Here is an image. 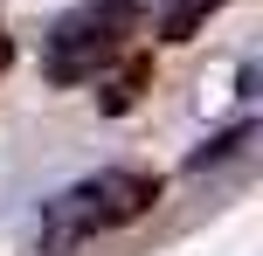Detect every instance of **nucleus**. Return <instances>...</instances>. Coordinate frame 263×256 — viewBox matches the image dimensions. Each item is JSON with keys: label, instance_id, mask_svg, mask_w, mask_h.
I'll return each instance as SVG.
<instances>
[{"label": "nucleus", "instance_id": "nucleus-3", "mask_svg": "<svg viewBox=\"0 0 263 256\" xmlns=\"http://www.w3.org/2000/svg\"><path fill=\"white\" fill-rule=\"evenodd\" d=\"M215 14H222V0H166V7H159V42L180 49V42H194Z\"/></svg>", "mask_w": 263, "mask_h": 256}, {"label": "nucleus", "instance_id": "nucleus-6", "mask_svg": "<svg viewBox=\"0 0 263 256\" xmlns=\"http://www.w3.org/2000/svg\"><path fill=\"white\" fill-rule=\"evenodd\" d=\"M7 63H14V42H7V35H0V69H7Z\"/></svg>", "mask_w": 263, "mask_h": 256}, {"label": "nucleus", "instance_id": "nucleus-5", "mask_svg": "<svg viewBox=\"0 0 263 256\" xmlns=\"http://www.w3.org/2000/svg\"><path fill=\"white\" fill-rule=\"evenodd\" d=\"M250 132H256L250 118H242V125H229V132H215V139H208V146H201V152H194V160H187V166H194V173H208L215 160H229V152H236V146H250Z\"/></svg>", "mask_w": 263, "mask_h": 256}, {"label": "nucleus", "instance_id": "nucleus-1", "mask_svg": "<svg viewBox=\"0 0 263 256\" xmlns=\"http://www.w3.org/2000/svg\"><path fill=\"white\" fill-rule=\"evenodd\" d=\"M145 0H83L55 21L49 49H42V76L49 83H90L111 55H125V42L139 35Z\"/></svg>", "mask_w": 263, "mask_h": 256}, {"label": "nucleus", "instance_id": "nucleus-2", "mask_svg": "<svg viewBox=\"0 0 263 256\" xmlns=\"http://www.w3.org/2000/svg\"><path fill=\"white\" fill-rule=\"evenodd\" d=\"M153 201H159V173H145V166H111V173H90V180H77L69 194H55V208H49V249L77 243V235L125 229V222L153 215Z\"/></svg>", "mask_w": 263, "mask_h": 256}, {"label": "nucleus", "instance_id": "nucleus-4", "mask_svg": "<svg viewBox=\"0 0 263 256\" xmlns=\"http://www.w3.org/2000/svg\"><path fill=\"white\" fill-rule=\"evenodd\" d=\"M145 83H153V55H132V63L118 69V76L104 83V97H97V104H104L111 118H118V111H132V104L145 97Z\"/></svg>", "mask_w": 263, "mask_h": 256}]
</instances>
